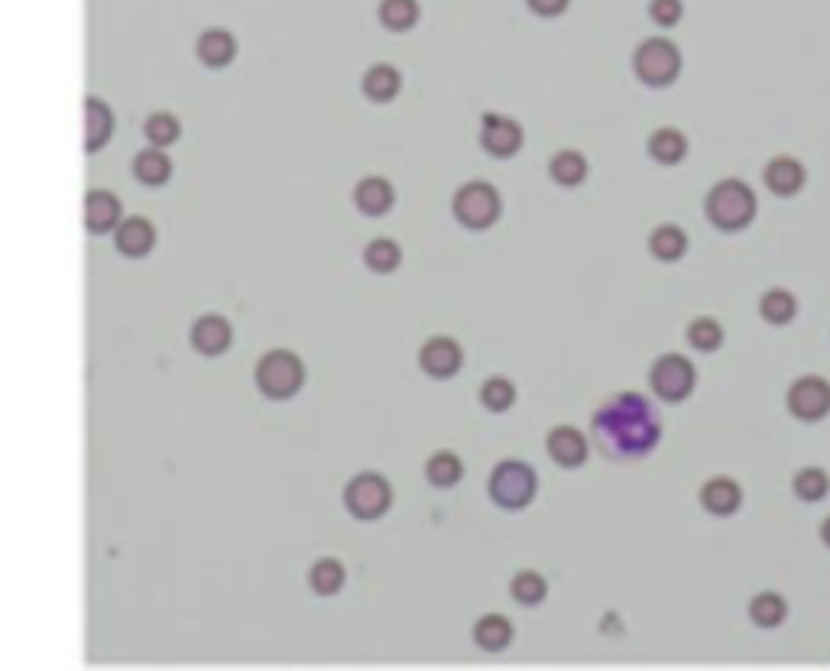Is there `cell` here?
I'll return each instance as SVG.
<instances>
[{"mask_svg":"<svg viewBox=\"0 0 830 671\" xmlns=\"http://www.w3.org/2000/svg\"><path fill=\"white\" fill-rule=\"evenodd\" d=\"M425 480L438 490H451L464 480V461L455 455V451H435L428 461H425Z\"/></svg>","mask_w":830,"mask_h":671,"instance_id":"7402d4cb","label":"cell"},{"mask_svg":"<svg viewBox=\"0 0 830 671\" xmlns=\"http://www.w3.org/2000/svg\"><path fill=\"white\" fill-rule=\"evenodd\" d=\"M682 49L669 36H649L632 53V71L646 88H672L682 78Z\"/></svg>","mask_w":830,"mask_h":671,"instance_id":"277c9868","label":"cell"},{"mask_svg":"<svg viewBox=\"0 0 830 671\" xmlns=\"http://www.w3.org/2000/svg\"><path fill=\"white\" fill-rule=\"evenodd\" d=\"M750 619L760 629H775V626H782L788 619V601L778 591H760L750 601Z\"/></svg>","mask_w":830,"mask_h":671,"instance_id":"cb8c5ba5","label":"cell"},{"mask_svg":"<svg viewBox=\"0 0 830 671\" xmlns=\"http://www.w3.org/2000/svg\"><path fill=\"white\" fill-rule=\"evenodd\" d=\"M363 94H367V101H373V104H390V101H396L400 98V91H403V75H400V68L390 66V63H377V66H370L363 71Z\"/></svg>","mask_w":830,"mask_h":671,"instance_id":"2e32d148","label":"cell"},{"mask_svg":"<svg viewBox=\"0 0 830 671\" xmlns=\"http://www.w3.org/2000/svg\"><path fill=\"white\" fill-rule=\"evenodd\" d=\"M587 172H591V163H587V156L581 153V149H558L552 153V159H549V179H552L554 186H561V189H577V186H584V179H587Z\"/></svg>","mask_w":830,"mask_h":671,"instance_id":"e0dca14e","label":"cell"},{"mask_svg":"<svg viewBox=\"0 0 830 671\" xmlns=\"http://www.w3.org/2000/svg\"><path fill=\"white\" fill-rule=\"evenodd\" d=\"M760 214V195L753 192V186H747L743 179L730 176L720 179L707 195H704V217L724 231V234H740L747 231Z\"/></svg>","mask_w":830,"mask_h":671,"instance_id":"7a4b0ae2","label":"cell"},{"mask_svg":"<svg viewBox=\"0 0 830 671\" xmlns=\"http://www.w3.org/2000/svg\"><path fill=\"white\" fill-rule=\"evenodd\" d=\"M516 400H519V393H516V383L509 377L496 373V377H486L481 383V405L486 412H509Z\"/></svg>","mask_w":830,"mask_h":671,"instance_id":"83f0119b","label":"cell"},{"mask_svg":"<svg viewBox=\"0 0 830 671\" xmlns=\"http://www.w3.org/2000/svg\"><path fill=\"white\" fill-rule=\"evenodd\" d=\"M260 387H263L270 396H277V400L292 396V393L302 387V364H299L292 354H285V350L270 354V357L260 364Z\"/></svg>","mask_w":830,"mask_h":671,"instance_id":"7c38bea8","label":"cell"},{"mask_svg":"<svg viewBox=\"0 0 830 671\" xmlns=\"http://www.w3.org/2000/svg\"><path fill=\"white\" fill-rule=\"evenodd\" d=\"M760 315L765 325L785 328V325H792L798 318V299L788 289L775 286V289H769L760 299Z\"/></svg>","mask_w":830,"mask_h":671,"instance_id":"44dd1931","label":"cell"},{"mask_svg":"<svg viewBox=\"0 0 830 671\" xmlns=\"http://www.w3.org/2000/svg\"><path fill=\"white\" fill-rule=\"evenodd\" d=\"M539 493V473L529 461L523 458H506L500 461L496 468L490 470V480H486V496L506 510V513H523L532 506Z\"/></svg>","mask_w":830,"mask_h":671,"instance_id":"3957f363","label":"cell"},{"mask_svg":"<svg viewBox=\"0 0 830 671\" xmlns=\"http://www.w3.org/2000/svg\"><path fill=\"white\" fill-rule=\"evenodd\" d=\"M345 506L350 516H357L363 523L383 519L393 510V483L377 470H363L347 483Z\"/></svg>","mask_w":830,"mask_h":671,"instance_id":"52a82bcc","label":"cell"},{"mask_svg":"<svg viewBox=\"0 0 830 671\" xmlns=\"http://www.w3.org/2000/svg\"><path fill=\"white\" fill-rule=\"evenodd\" d=\"M354 202H357V208H360L367 217H383V214H390L393 204H396V189H393V182L383 179V176H367V179H360V186H357V192H354Z\"/></svg>","mask_w":830,"mask_h":671,"instance_id":"9a60e30c","label":"cell"},{"mask_svg":"<svg viewBox=\"0 0 830 671\" xmlns=\"http://www.w3.org/2000/svg\"><path fill=\"white\" fill-rule=\"evenodd\" d=\"M481 146L493 159H513L526 146V131H523L519 121H513L506 114H496V111H486L481 118Z\"/></svg>","mask_w":830,"mask_h":671,"instance_id":"9c48e42d","label":"cell"},{"mask_svg":"<svg viewBox=\"0 0 830 671\" xmlns=\"http://www.w3.org/2000/svg\"><path fill=\"white\" fill-rule=\"evenodd\" d=\"M821 541L830 548V513L825 516V523H821Z\"/></svg>","mask_w":830,"mask_h":671,"instance_id":"d6a6232c","label":"cell"},{"mask_svg":"<svg viewBox=\"0 0 830 671\" xmlns=\"http://www.w3.org/2000/svg\"><path fill=\"white\" fill-rule=\"evenodd\" d=\"M418 367L431 380H455L464 367V347L448 335L428 337L418 347Z\"/></svg>","mask_w":830,"mask_h":671,"instance_id":"30bf717a","label":"cell"},{"mask_svg":"<svg viewBox=\"0 0 830 671\" xmlns=\"http://www.w3.org/2000/svg\"><path fill=\"white\" fill-rule=\"evenodd\" d=\"M418 20H422L418 0H383L380 3V23L390 33H410V30H415Z\"/></svg>","mask_w":830,"mask_h":671,"instance_id":"d4e9b609","label":"cell"},{"mask_svg":"<svg viewBox=\"0 0 830 671\" xmlns=\"http://www.w3.org/2000/svg\"><path fill=\"white\" fill-rule=\"evenodd\" d=\"M724 340H727L724 325L717 318H710V315H700V318H694L692 325H688V344H692L694 350H700V354L720 350Z\"/></svg>","mask_w":830,"mask_h":671,"instance_id":"f1b7e54d","label":"cell"},{"mask_svg":"<svg viewBox=\"0 0 830 671\" xmlns=\"http://www.w3.org/2000/svg\"><path fill=\"white\" fill-rule=\"evenodd\" d=\"M646 153L659 166H678L688 156V136L682 134L678 127H659V131L649 134Z\"/></svg>","mask_w":830,"mask_h":671,"instance_id":"ac0fdd59","label":"cell"},{"mask_svg":"<svg viewBox=\"0 0 830 671\" xmlns=\"http://www.w3.org/2000/svg\"><path fill=\"white\" fill-rule=\"evenodd\" d=\"M697 500H700V510H704L707 516L727 519V516H733V513L743 506V487H740L733 477H724V473H720V477L704 480Z\"/></svg>","mask_w":830,"mask_h":671,"instance_id":"5bb4252c","label":"cell"},{"mask_svg":"<svg viewBox=\"0 0 830 671\" xmlns=\"http://www.w3.org/2000/svg\"><path fill=\"white\" fill-rule=\"evenodd\" d=\"M451 211L464 231L481 234V231L496 227V221L503 217V195L496 192V186H490L484 179H471L455 192Z\"/></svg>","mask_w":830,"mask_h":671,"instance_id":"5b68a950","label":"cell"},{"mask_svg":"<svg viewBox=\"0 0 830 671\" xmlns=\"http://www.w3.org/2000/svg\"><path fill=\"white\" fill-rule=\"evenodd\" d=\"M312 588L325 597L338 594L345 588V564L335 561V558H325L312 568Z\"/></svg>","mask_w":830,"mask_h":671,"instance_id":"f546056e","label":"cell"},{"mask_svg":"<svg viewBox=\"0 0 830 671\" xmlns=\"http://www.w3.org/2000/svg\"><path fill=\"white\" fill-rule=\"evenodd\" d=\"M785 405L798 422H825L830 415V380L818 377V373H805L798 377L788 393H785Z\"/></svg>","mask_w":830,"mask_h":671,"instance_id":"ba28073f","label":"cell"},{"mask_svg":"<svg viewBox=\"0 0 830 671\" xmlns=\"http://www.w3.org/2000/svg\"><path fill=\"white\" fill-rule=\"evenodd\" d=\"M697 387V367H694L692 357L672 350V354H662L652 370H649V390L662 400V403H685Z\"/></svg>","mask_w":830,"mask_h":671,"instance_id":"8992f818","label":"cell"},{"mask_svg":"<svg viewBox=\"0 0 830 671\" xmlns=\"http://www.w3.org/2000/svg\"><path fill=\"white\" fill-rule=\"evenodd\" d=\"M526 7L536 16H542V20H554V16H561L571 7V0H526Z\"/></svg>","mask_w":830,"mask_h":671,"instance_id":"1f68e13d","label":"cell"},{"mask_svg":"<svg viewBox=\"0 0 830 671\" xmlns=\"http://www.w3.org/2000/svg\"><path fill=\"white\" fill-rule=\"evenodd\" d=\"M363 264L373 269V272H396L400 264H403V247L393 241V237H377L367 244L363 250Z\"/></svg>","mask_w":830,"mask_h":671,"instance_id":"4316f807","label":"cell"},{"mask_svg":"<svg viewBox=\"0 0 830 671\" xmlns=\"http://www.w3.org/2000/svg\"><path fill=\"white\" fill-rule=\"evenodd\" d=\"M762 182L775 199H795L808 186V169L795 156H775L762 169Z\"/></svg>","mask_w":830,"mask_h":671,"instance_id":"4fadbf2b","label":"cell"},{"mask_svg":"<svg viewBox=\"0 0 830 671\" xmlns=\"http://www.w3.org/2000/svg\"><path fill=\"white\" fill-rule=\"evenodd\" d=\"M662 441V418L642 393L622 390L591 418V445L617 465L649 458Z\"/></svg>","mask_w":830,"mask_h":671,"instance_id":"6da1fadb","label":"cell"},{"mask_svg":"<svg viewBox=\"0 0 830 671\" xmlns=\"http://www.w3.org/2000/svg\"><path fill=\"white\" fill-rule=\"evenodd\" d=\"M649 254L659 264H678L688 254V234H685V227L672 224V221L652 227V234H649Z\"/></svg>","mask_w":830,"mask_h":671,"instance_id":"d6986e66","label":"cell"},{"mask_svg":"<svg viewBox=\"0 0 830 671\" xmlns=\"http://www.w3.org/2000/svg\"><path fill=\"white\" fill-rule=\"evenodd\" d=\"M546 451H549L552 465L574 470L591 458V438L577 425H554L546 435Z\"/></svg>","mask_w":830,"mask_h":671,"instance_id":"8fae6325","label":"cell"},{"mask_svg":"<svg viewBox=\"0 0 830 671\" xmlns=\"http://www.w3.org/2000/svg\"><path fill=\"white\" fill-rule=\"evenodd\" d=\"M649 20L659 30H672L685 20V3L682 0H649Z\"/></svg>","mask_w":830,"mask_h":671,"instance_id":"4dcf8cb0","label":"cell"},{"mask_svg":"<svg viewBox=\"0 0 830 671\" xmlns=\"http://www.w3.org/2000/svg\"><path fill=\"white\" fill-rule=\"evenodd\" d=\"M509 597L519 606L546 604V597H549V581H546V574H539V571H532V568L516 571L513 581H509Z\"/></svg>","mask_w":830,"mask_h":671,"instance_id":"603a6c76","label":"cell"},{"mask_svg":"<svg viewBox=\"0 0 830 671\" xmlns=\"http://www.w3.org/2000/svg\"><path fill=\"white\" fill-rule=\"evenodd\" d=\"M792 490L801 503H821L830 493V473L825 468H801L792 477Z\"/></svg>","mask_w":830,"mask_h":671,"instance_id":"484cf974","label":"cell"},{"mask_svg":"<svg viewBox=\"0 0 830 671\" xmlns=\"http://www.w3.org/2000/svg\"><path fill=\"white\" fill-rule=\"evenodd\" d=\"M513 639H516V626H513V619L503 616V613H484V616L474 623V642H478V649H484V652H503Z\"/></svg>","mask_w":830,"mask_h":671,"instance_id":"ffe728a7","label":"cell"}]
</instances>
